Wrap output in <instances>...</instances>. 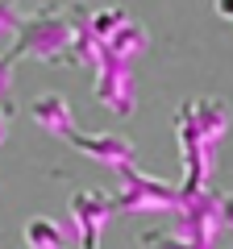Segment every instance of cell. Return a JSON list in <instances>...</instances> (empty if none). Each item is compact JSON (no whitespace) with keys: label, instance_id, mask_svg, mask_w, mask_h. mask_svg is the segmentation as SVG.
Returning a JSON list of instances; mask_svg holds the SVG:
<instances>
[{"label":"cell","instance_id":"6da1fadb","mask_svg":"<svg viewBox=\"0 0 233 249\" xmlns=\"http://www.w3.org/2000/svg\"><path fill=\"white\" fill-rule=\"evenodd\" d=\"M71 17L67 9H38L29 17L17 21V34H13V50L9 58H38L46 67H63L67 54H71Z\"/></svg>","mask_w":233,"mask_h":249},{"label":"cell","instance_id":"7a4b0ae2","mask_svg":"<svg viewBox=\"0 0 233 249\" xmlns=\"http://www.w3.org/2000/svg\"><path fill=\"white\" fill-rule=\"evenodd\" d=\"M121 175V191L113 196L116 212H175L179 208V183H167V178H154L146 175L137 162H125L116 166Z\"/></svg>","mask_w":233,"mask_h":249},{"label":"cell","instance_id":"3957f363","mask_svg":"<svg viewBox=\"0 0 233 249\" xmlns=\"http://www.w3.org/2000/svg\"><path fill=\"white\" fill-rule=\"evenodd\" d=\"M96 83H92V96H96L100 108H108L113 116H129L137 108V79H134V62L116 58L100 46L96 54Z\"/></svg>","mask_w":233,"mask_h":249},{"label":"cell","instance_id":"277c9868","mask_svg":"<svg viewBox=\"0 0 233 249\" xmlns=\"http://www.w3.org/2000/svg\"><path fill=\"white\" fill-rule=\"evenodd\" d=\"M175 137H179V154H183V183H179V196H192L200 187H208L213 178V145L200 137L196 129V116H192V100H183L175 108Z\"/></svg>","mask_w":233,"mask_h":249},{"label":"cell","instance_id":"5b68a950","mask_svg":"<svg viewBox=\"0 0 233 249\" xmlns=\"http://www.w3.org/2000/svg\"><path fill=\"white\" fill-rule=\"evenodd\" d=\"M171 216H175V232H183L192 245L216 249V232H221L225 224H221V196H216L213 187H200V191L183 196L179 208Z\"/></svg>","mask_w":233,"mask_h":249},{"label":"cell","instance_id":"8992f818","mask_svg":"<svg viewBox=\"0 0 233 249\" xmlns=\"http://www.w3.org/2000/svg\"><path fill=\"white\" fill-rule=\"evenodd\" d=\"M116 216L113 196L108 191H92V187H79L71 196V237H100L108 229V220Z\"/></svg>","mask_w":233,"mask_h":249},{"label":"cell","instance_id":"52a82bcc","mask_svg":"<svg viewBox=\"0 0 233 249\" xmlns=\"http://www.w3.org/2000/svg\"><path fill=\"white\" fill-rule=\"evenodd\" d=\"M71 145L83 154L88 162H96V166H125V162H137V150H134V142L129 137H121V133H79L75 129L71 133Z\"/></svg>","mask_w":233,"mask_h":249},{"label":"cell","instance_id":"ba28073f","mask_svg":"<svg viewBox=\"0 0 233 249\" xmlns=\"http://www.w3.org/2000/svg\"><path fill=\"white\" fill-rule=\"evenodd\" d=\"M192 116H196L200 137H204L213 150L221 145V137L229 133V124H233V112H229V104H225L221 96H196L192 100Z\"/></svg>","mask_w":233,"mask_h":249},{"label":"cell","instance_id":"9c48e42d","mask_svg":"<svg viewBox=\"0 0 233 249\" xmlns=\"http://www.w3.org/2000/svg\"><path fill=\"white\" fill-rule=\"evenodd\" d=\"M34 121L50 137H63V142H71V133H75V112L67 104V96H58V91H46L42 100H34Z\"/></svg>","mask_w":233,"mask_h":249},{"label":"cell","instance_id":"30bf717a","mask_svg":"<svg viewBox=\"0 0 233 249\" xmlns=\"http://www.w3.org/2000/svg\"><path fill=\"white\" fill-rule=\"evenodd\" d=\"M100 46H104L108 54H116V58H125V62H137L146 50H150V29H146L137 17H125Z\"/></svg>","mask_w":233,"mask_h":249},{"label":"cell","instance_id":"8fae6325","mask_svg":"<svg viewBox=\"0 0 233 249\" xmlns=\"http://www.w3.org/2000/svg\"><path fill=\"white\" fill-rule=\"evenodd\" d=\"M21 241H25V249H71L75 245L71 229H63L54 216H29L25 229H21Z\"/></svg>","mask_w":233,"mask_h":249},{"label":"cell","instance_id":"7c38bea8","mask_svg":"<svg viewBox=\"0 0 233 249\" xmlns=\"http://www.w3.org/2000/svg\"><path fill=\"white\" fill-rule=\"evenodd\" d=\"M142 249H200V245H192L183 232H175V229H146L142 232Z\"/></svg>","mask_w":233,"mask_h":249},{"label":"cell","instance_id":"4fadbf2b","mask_svg":"<svg viewBox=\"0 0 233 249\" xmlns=\"http://www.w3.org/2000/svg\"><path fill=\"white\" fill-rule=\"evenodd\" d=\"M125 17H129L125 9H88V29L96 34V42H104V37L113 34Z\"/></svg>","mask_w":233,"mask_h":249},{"label":"cell","instance_id":"5bb4252c","mask_svg":"<svg viewBox=\"0 0 233 249\" xmlns=\"http://www.w3.org/2000/svg\"><path fill=\"white\" fill-rule=\"evenodd\" d=\"M0 108H4V112L13 116V58L9 54H0Z\"/></svg>","mask_w":233,"mask_h":249},{"label":"cell","instance_id":"9a60e30c","mask_svg":"<svg viewBox=\"0 0 233 249\" xmlns=\"http://www.w3.org/2000/svg\"><path fill=\"white\" fill-rule=\"evenodd\" d=\"M17 21H21V13H17V0H0V42L17 34Z\"/></svg>","mask_w":233,"mask_h":249},{"label":"cell","instance_id":"2e32d148","mask_svg":"<svg viewBox=\"0 0 233 249\" xmlns=\"http://www.w3.org/2000/svg\"><path fill=\"white\" fill-rule=\"evenodd\" d=\"M221 224H225V229H233V191H229V196H221Z\"/></svg>","mask_w":233,"mask_h":249},{"label":"cell","instance_id":"e0dca14e","mask_svg":"<svg viewBox=\"0 0 233 249\" xmlns=\"http://www.w3.org/2000/svg\"><path fill=\"white\" fill-rule=\"evenodd\" d=\"M216 17L233 21V0H216Z\"/></svg>","mask_w":233,"mask_h":249},{"label":"cell","instance_id":"ac0fdd59","mask_svg":"<svg viewBox=\"0 0 233 249\" xmlns=\"http://www.w3.org/2000/svg\"><path fill=\"white\" fill-rule=\"evenodd\" d=\"M4 137H9V112L0 108V145H4Z\"/></svg>","mask_w":233,"mask_h":249},{"label":"cell","instance_id":"d6986e66","mask_svg":"<svg viewBox=\"0 0 233 249\" xmlns=\"http://www.w3.org/2000/svg\"><path fill=\"white\" fill-rule=\"evenodd\" d=\"M79 249H100V237H79Z\"/></svg>","mask_w":233,"mask_h":249}]
</instances>
